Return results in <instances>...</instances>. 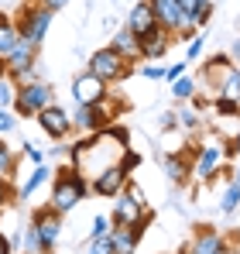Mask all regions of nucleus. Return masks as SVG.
<instances>
[{
	"label": "nucleus",
	"mask_w": 240,
	"mask_h": 254,
	"mask_svg": "<svg viewBox=\"0 0 240 254\" xmlns=\"http://www.w3.org/2000/svg\"><path fill=\"white\" fill-rule=\"evenodd\" d=\"M123 196H130L134 203H141V206H148V199H144V189H141L137 182H130V179H127V186H123Z\"/></svg>",
	"instance_id": "c85d7f7f"
},
{
	"label": "nucleus",
	"mask_w": 240,
	"mask_h": 254,
	"mask_svg": "<svg viewBox=\"0 0 240 254\" xmlns=\"http://www.w3.org/2000/svg\"><path fill=\"white\" fill-rule=\"evenodd\" d=\"M107 96H110V86L103 83V79H96L93 72H79L72 79V100H76V107H96Z\"/></svg>",
	"instance_id": "1a4fd4ad"
},
{
	"label": "nucleus",
	"mask_w": 240,
	"mask_h": 254,
	"mask_svg": "<svg viewBox=\"0 0 240 254\" xmlns=\"http://www.w3.org/2000/svg\"><path fill=\"white\" fill-rule=\"evenodd\" d=\"M230 62H240V35H237V42H234V48H230Z\"/></svg>",
	"instance_id": "58836bf2"
},
{
	"label": "nucleus",
	"mask_w": 240,
	"mask_h": 254,
	"mask_svg": "<svg viewBox=\"0 0 240 254\" xmlns=\"http://www.w3.org/2000/svg\"><path fill=\"white\" fill-rule=\"evenodd\" d=\"M14 127H17V117H14L10 110H3V107H0V134H10Z\"/></svg>",
	"instance_id": "7c9ffc66"
},
{
	"label": "nucleus",
	"mask_w": 240,
	"mask_h": 254,
	"mask_svg": "<svg viewBox=\"0 0 240 254\" xmlns=\"http://www.w3.org/2000/svg\"><path fill=\"white\" fill-rule=\"evenodd\" d=\"M185 69H189V62H175L172 69H165V79H179V76H185Z\"/></svg>",
	"instance_id": "e433bc0d"
},
{
	"label": "nucleus",
	"mask_w": 240,
	"mask_h": 254,
	"mask_svg": "<svg viewBox=\"0 0 240 254\" xmlns=\"http://www.w3.org/2000/svg\"><path fill=\"white\" fill-rule=\"evenodd\" d=\"M14 89H17V86L10 83V79H0V107H3V110H10V103H14Z\"/></svg>",
	"instance_id": "bb28decb"
},
{
	"label": "nucleus",
	"mask_w": 240,
	"mask_h": 254,
	"mask_svg": "<svg viewBox=\"0 0 240 254\" xmlns=\"http://www.w3.org/2000/svg\"><path fill=\"white\" fill-rule=\"evenodd\" d=\"M189 251H192V254H227V241H223L220 230H213V227H199L196 237L189 241Z\"/></svg>",
	"instance_id": "ddd939ff"
},
{
	"label": "nucleus",
	"mask_w": 240,
	"mask_h": 254,
	"mask_svg": "<svg viewBox=\"0 0 240 254\" xmlns=\"http://www.w3.org/2000/svg\"><path fill=\"white\" fill-rule=\"evenodd\" d=\"M52 175H55V169H52L48 162H45V165H35V169H31V175L24 179V186L17 189V203H21V199H31V196L38 192V189L48 182V179H52Z\"/></svg>",
	"instance_id": "f3484780"
},
{
	"label": "nucleus",
	"mask_w": 240,
	"mask_h": 254,
	"mask_svg": "<svg viewBox=\"0 0 240 254\" xmlns=\"http://www.w3.org/2000/svg\"><path fill=\"white\" fill-rule=\"evenodd\" d=\"M55 103V93H52V86L41 83V79H31V83H17L14 89V110H17V117H38L45 107H52Z\"/></svg>",
	"instance_id": "39448f33"
},
{
	"label": "nucleus",
	"mask_w": 240,
	"mask_h": 254,
	"mask_svg": "<svg viewBox=\"0 0 240 254\" xmlns=\"http://www.w3.org/2000/svg\"><path fill=\"white\" fill-rule=\"evenodd\" d=\"M216 93L220 96H240V69L230 65V69H220V79H216Z\"/></svg>",
	"instance_id": "6ab92c4d"
},
{
	"label": "nucleus",
	"mask_w": 240,
	"mask_h": 254,
	"mask_svg": "<svg viewBox=\"0 0 240 254\" xmlns=\"http://www.w3.org/2000/svg\"><path fill=\"white\" fill-rule=\"evenodd\" d=\"M89 196V179L76 172L72 165H62L55 169V179H52V196H48V210H55L59 216L72 213L82 199Z\"/></svg>",
	"instance_id": "f257e3e1"
},
{
	"label": "nucleus",
	"mask_w": 240,
	"mask_h": 254,
	"mask_svg": "<svg viewBox=\"0 0 240 254\" xmlns=\"http://www.w3.org/2000/svg\"><path fill=\"white\" fill-rule=\"evenodd\" d=\"M120 114H123V103L114 100V96H107L103 103H96V107H79L76 114H72V127L82 130V134H100V130H107V127H114Z\"/></svg>",
	"instance_id": "7ed1b4c3"
},
{
	"label": "nucleus",
	"mask_w": 240,
	"mask_h": 254,
	"mask_svg": "<svg viewBox=\"0 0 240 254\" xmlns=\"http://www.w3.org/2000/svg\"><path fill=\"white\" fill-rule=\"evenodd\" d=\"M179 254H192V251H189V244H182V248H179Z\"/></svg>",
	"instance_id": "37998d69"
},
{
	"label": "nucleus",
	"mask_w": 240,
	"mask_h": 254,
	"mask_svg": "<svg viewBox=\"0 0 240 254\" xmlns=\"http://www.w3.org/2000/svg\"><path fill=\"white\" fill-rule=\"evenodd\" d=\"M24 155H28L35 165H45V162H48V151H41L35 141H24Z\"/></svg>",
	"instance_id": "cd10ccee"
},
{
	"label": "nucleus",
	"mask_w": 240,
	"mask_h": 254,
	"mask_svg": "<svg viewBox=\"0 0 240 254\" xmlns=\"http://www.w3.org/2000/svg\"><path fill=\"white\" fill-rule=\"evenodd\" d=\"M127 175L130 172L117 162V165H110V169H103L100 175L89 179V192L93 196H103V199H117L120 192H123V186H127Z\"/></svg>",
	"instance_id": "9d476101"
},
{
	"label": "nucleus",
	"mask_w": 240,
	"mask_h": 254,
	"mask_svg": "<svg viewBox=\"0 0 240 254\" xmlns=\"http://www.w3.org/2000/svg\"><path fill=\"white\" fill-rule=\"evenodd\" d=\"M237 206H240V186L237 182H227V192H223V199H220V210L234 213Z\"/></svg>",
	"instance_id": "5701e85b"
},
{
	"label": "nucleus",
	"mask_w": 240,
	"mask_h": 254,
	"mask_svg": "<svg viewBox=\"0 0 240 254\" xmlns=\"http://www.w3.org/2000/svg\"><path fill=\"white\" fill-rule=\"evenodd\" d=\"M237 107H240V96H237Z\"/></svg>",
	"instance_id": "a18cd8bd"
},
{
	"label": "nucleus",
	"mask_w": 240,
	"mask_h": 254,
	"mask_svg": "<svg viewBox=\"0 0 240 254\" xmlns=\"http://www.w3.org/2000/svg\"><path fill=\"white\" fill-rule=\"evenodd\" d=\"M137 42H141V62H155V59H161V55L172 48V42H175V38H172L161 24H155V28H151L148 35H141Z\"/></svg>",
	"instance_id": "f8f14e48"
},
{
	"label": "nucleus",
	"mask_w": 240,
	"mask_h": 254,
	"mask_svg": "<svg viewBox=\"0 0 240 254\" xmlns=\"http://www.w3.org/2000/svg\"><path fill=\"white\" fill-rule=\"evenodd\" d=\"M14 28H17V38H21V42H28L31 48H41L48 28H52V14H48L45 7H38L35 0H28V3L21 7V14L14 17Z\"/></svg>",
	"instance_id": "20e7f679"
},
{
	"label": "nucleus",
	"mask_w": 240,
	"mask_h": 254,
	"mask_svg": "<svg viewBox=\"0 0 240 254\" xmlns=\"http://www.w3.org/2000/svg\"><path fill=\"white\" fill-rule=\"evenodd\" d=\"M230 182H237V186H240V155L234 158V169H230Z\"/></svg>",
	"instance_id": "4c0bfd02"
},
{
	"label": "nucleus",
	"mask_w": 240,
	"mask_h": 254,
	"mask_svg": "<svg viewBox=\"0 0 240 254\" xmlns=\"http://www.w3.org/2000/svg\"><path fill=\"white\" fill-rule=\"evenodd\" d=\"M110 223H114V227H141V230H144V227L151 223V213H148V206H141V203H134L130 196L120 192L117 206L110 213Z\"/></svg>",
	"instance_id": "9b49d317"
},
{
	"label": "nucleus",
	"mask_w": 240,
	"mask_h": 254,
	"mask_svg": "<svg viewBox=\"0 0 240 254\" xmlns=\"http://www.w3.org/2000/svg\"><path fill=\"white\" fill-rule=\"evenodd\" d=\"M0 79H7V59L0 55Z\"/></svg>",
	"instance_id": "a19ab883"
},
{
	"label": "nucleus",
	"mask_w": 240,
	"mask_h": 254,
	"mask_svg": "<svg viewBox=\"0 0 240 254\" xmlns=\"http://www.w3.org/2000/svg\"><path fill=\"white\" fill-rule=\"evenodd\" d=\"M172 96H175V100H192V96H196V83H192L189 76L172 79Z\"/></svg>",
	"instance_id": "4be33fe9"
},
{
	"label": "nucleus",
	"mask_w": 240,
	"mask_h": 254,
	"mask_svg": "<svg viewBox=\"0 0 240 254\" xmlns=\"http://www.w3.org/2000/svg\"><path fill=\"white\" fill-rule=\"evenodd\" d=\"M14 165H17V158H14L10 144L0 141V179H10V175H14Z\"/></svg>",
	"instance_id": "b1692460"
},
{
	"label": "nucleus",
	"mask_w": 240,
	"mask_h": 254,
	"mask_svg": "<svg viewBox=\"0 0 240 254\" xmlns=\"http://www.w3.org/2000/svg\"><path fill=\"white\" fill-rule=\"evenodd\" d=\"M86 72H93L96 79H103V83H123V79H130L134 76V62H127L123 55H117L110 45H103V48H96L93 55H89V62H86Z\"/></svg>",
	"instance_id": "f03ea898"
},
{
	"label": "nucleus",
	"mask_w": 240,
	"mask_h": 254,
	"mask_svg": "<svg viewBox=\"0 0 240 254\" xmlns=\"http://www.w3.org/2000/svg\"><path fill=\"white\" fill-rule=\"evenodd\" d=\"M89 254H114V244H110V237L89 241Z\"/></svg>",
	"instance_id": "2f4dec72"
},
{
	"label": "nucleus",
	"mask_w": 240,
	"mask_h": 254,
	"mask_svg": "<svg viewBox=\"0 0 240 254\" xmlns=\"http://www.w3.org/2000/svg\"><path fill=\"white\" fill-rule=\"evenodd\" d=\"M202 55V35H196L192 42H189V52H185V62H196Z\"/></svg>",
	"instance_id": "72a5a7b5"
},
{
	"label": "nucleus",
	"mask_w": 240,
	"mask_h": 254,
	"mask_svg": "<svg viewBox=\"0 0 240 254\" xmlns=\"http://www.w3.org/2000/svg\"><path fill=\"white\" fill-rule=\"evenodd\" d=\"M230 248H234V254H240V241H234V244H230Z\"/></svg>",
	"instance_id": "c03bdc74"
},
{
	"label": "nucleus",
	"mask_w": 240,
	"mask_h": 254,
	"mask_svg": "<svg viewBox=\"0 0 240 254\" xmlns=\"http://www.w3.org/2000/svg\"><path fill=\"white\" fill-rule=\"evenodd\" d=\"M137 72H141L144 79H165V69H161V65H141Z\"/></svg>",
	"instance_id": "c9c22d12"
},
{
	"label": "nucleus",
	"mask_w": 240,
	"mask_h": 254,
	"mask_svg": "<svg viewBox=\"0 0 240 254\" xmlns=\"http://www.w3.org/2000/svg\"><path fill=\"white\" fill-rule=\"evenodd\" d=\"M17 196H14V189H10V179H0V210L7 206V203H14Z\"/></svg>",
	"instance_id": "473e14b6"
},
{
	"label": "nucleus",
	"mask_w": 240,
	"mask_h": 254,
	"mask_svg": "<svg viewBox=\"0 0 240 254\" xmlns=\"http://www.w3.org/2000/svg\"><path fill=\"white\" fill-rule=\"evenodd\" d=\"M223 165V141H206V144H199L196 148V155H192V175L199 179V182H213L216 179V172Z\"/></svg>",
	"instance_id": "423d86ee"
},
{
	"label": "nucleus",
	"mask_w": 240,
	"mask_h": 254,
	"mask_svg": "<svg viewBox=\"0 0 240 254\" xmlns=\"http://www.w3.org/2000/svg\"><path fill=\"white\" fill-rule=\"evenodd\" d=\"M155 24H158V21H155V10L148 7V0H141V3H134V7L127 10V24H123V28L141 38V35H148Z\"/></svg>",
	"instance_id": "4468645a"
},
{
	"label": "nucleus",
	"mask_w": 240,
	"mask_h": 254,
	"mask_svg": "<svg viewBox=\"0 0 240 254\" xmlns=\"http://www.w3.org/2000/svg\"><path fill=\"white\" fill-rule=\"evenodd\" d=\"M120 165H123V169H127V172H134V169H137V165H141V155H137L134 148H127V151L120 155Z\"/></svg>",
	"instance_id": "c756f323"
},
{
	"label": "nucleus",
	"mask_w": 240,
	"mask_h": 254,
	"mask_svg": "<svg viewBox=\"0 0 240 254\" xmlns=\"http://www.w3.org/2000/svg\"><path fill=\"white\" fill-rule=\"evenodd\" d=\"M35 121H38L41 134H45V137H52V141H65V137L76 130V127H72V114H69V110H62L59 103L45 107Z\"/></svg>",
	"instance_id": "6e6552de"
},
{
	"label": "nucleus",
	"mask_w": 240,
	"mask_h": 254,
	"mask_svg": "<svg viewBox=\"0 0 240 254\" xmlns=\"http://www.w3.org/2000/svg\"><path fill=\"white\" fill-rule=\"evenodd\" d=\"M213 110H216L220 117H237V114H240V107H237V100H234V96H216Z\"/></svg>",
	"instance_id": "a878e982"
},
{
	"label": "nucleus",
	"mask_w": 240,
	"mask_h": 254,
	"mask_svg": "<svg viewBox=\"0 0 240 254\" xmlns=\"http://www.w3.org/2000/svg\"><path fill=\"white\" fill-rule=\"evenodd\" d=\"M110 48H114L117 55H123L127 62H141V42H137V35H130L127 28H120L117 35H114Z\"/></svg>",
	"instance_id": "a211bd4d"
},
{
	"label": "nucleus",
	"mask_w": 240,
	"mask_h": 254,
	"mask_svg": "<svg viewBox=\"0 0 240 254\" xmlns=\"http://www.w3.org/2000/svg\"><path fill=\"white\" fill-rule=\"evenodd\" d=\"M175 3H179L185 14H192V7H196V0H175Z\"/></svg>",
	"instance_id": "ea45409f"
},
{
	"label": "nucleus",
	"mask_w": 240,
	"mask_h": 254,
	"mask_svg": "<svg viewBox=\"0 0 240 254\" xmlns=\"http://www.w3.org/2000/svg\"><path fill=\"white\" fill-rule=\"evenodd\" d=\"M192 24H196V31L209 24V17H213V0H196V7H192Z\"/></svg>",
	"instance_id": "412c9836"
},
{
	"label": "nucleus",
	"mask_w": 240,
	"mask_h": 254,
	"mask_svg": "<svg viewBox=\"0 0 240 254\" xmlns=\"http://www.w3.org/2000/svg\"><path fill=\"white\" fill-rule=\"evenodd\" d=\"M17 42L21 38H17V28H14V17L10 14H0V55H7Z\"/></svg>",
	"instance_id": "aec40b11"
},
{
	"label": "nucleus",
	"mask_w": 240,
	"mask_h": 254,
	"mask_svg": "<svg viewBox=\"0 0 240 254\" xmlns=\"http://www.w3.org/2000/svg\"><path fill=\"white\" fill-rule=\"evenodd\" d=\"M230 141L237 144V155H240V130H237V134H234V137H230Z\"/></svg>",
	"instance_id": "79ce46f5"
},
{
	"label": "nucleus",
	"mask_w": 240,
	"mask_h": 254,
	"mask_svg": "<svg viewBox=\"0 0 240 254\" xmlns=\"http://www.w3.org/2000/svg\"><path fill=\"white\" fill-rule=\"evenodd\" d=\"M165 175H168V182L185 186L192 179V162L182 158V151H172V155H165Z\"/></svg>",
	"instance_id": "dca6fc26"
},
{
	"label": "nucleus",
	"mask_w": 240,
	"mask_h": 254,
	"mask_svg": "<svg viewBox=\"0 0 240 254\" xmlns=\"http://www.w3.org/2000/svg\"><path fill=\"white\" fill-rule=\"evenodd\" d=\"M31 227H35V234H38L41 254H52L55 244H59V237H62V216L55 210H48V206H41V210H35V216H31Z\"/></svg>",
	"instance_id": "0eeeda50"
},
{
	"label": "nucleus",
	"mask_w": 240,
	"mask_h": 254,
	"mask_svg": "<svg viewBox=\"0 0 240 254\" xmlns=\"http://www.w3.org/2000/svg\"><path fill=\"white\" fill-rule=\"evenodd\" d=\"M141 227H114L110 230V244H114V254H134L137 251V241H141Z\"/></svg>",
	"instance_id": "2eb2a0df"
},
{
	"label": "nucleus",
	"mask_w": 240,
	"mask_h": 254,
	"mask_svg": "<svg viewBox=\"0 0 240 254\" xmlns=\"http://www.w3.org/2000/svg\"><path fill=\"white\" fill-rule=\"evenodd\" d=\"M35 3H38V7H45L48 14H55V10H62V7H69L72 0H35Z\"/></svg>",
	"instance_id": "f704fd0d"
},
{
	"label": "nucleus",
	"mask_w": 240,
	"mask_h": 254,
	"mask_svg": "<svg viewBox=\"0 0 240 254\" xmlns=\"http://www.w3.org/2000/svg\"><path fill=\"white\" fill-rule=\"evenodd\" d=\"M110 230H114V223H110V216H93V227H89V241H100V237H110Z\"/></svg>",
	"instance_id": "393cba45"
}]
</instances>
